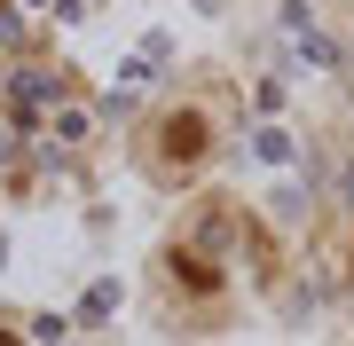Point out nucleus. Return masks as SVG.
<instances>
[{"label":"nucleus","mask_w":354,"mask_h":346,"mask_svg":"<svg viewBox=\"0 0 354 346\" xmlns=\"http://www.w3.org/2000/svg\"><path fill=\"white\" fill-rule=\"evenodd\" d=\"M165 134H174V157H197L205 150V118H174Z\"/></svg>","instance_id":"f257e3e1"}]
</instances>
